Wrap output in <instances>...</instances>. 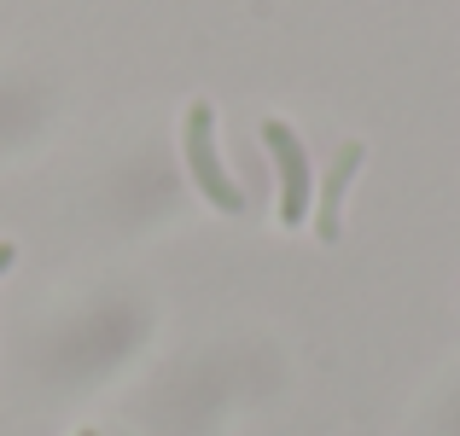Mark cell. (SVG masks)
<instances>
[{
    "instance_id": "1",
    "label": "cell",
    "mask_w": 460,
    "mask_h": 436,
    "mask_svg": "<svg viewBox=\"0 0 460 436\" xmlns=\"http://www.w3.org/2000/svg\"><path fill=\"white\" fill-rule=\"evenodd\" d=\"M187 169L192 180H199V192L216 204L222 215H239L245 210V192H239V180L222 169V152H216V111L210 105H192L187 111Z\"/></svg>"
},
{
    "instance_id": "2",
    "label": "cell",
    "mask_w": 460,
    "mask_h": 436,
    "mask_svg": "<svg viewBox=\"0 0 460 436\" xmlns=\"http://www.w3.org/2000/svg\"><path fill=\"white\" fill-rule=\"evenodd\" d=\"M262 145H269L274 169H280V222H286V227L309 222L314 180H309V152H304V140H297L292 128L280 123V117H269V123H262Z\"/></svg>"
},
{
    "instance_id": "3",
    "label": "cell",
    "mask_w": 460,
    "mask_h": 436,
    "mask_svg": "<svg viewBox=\"0 0 460 436\" xmlns=\"http://www.w3.org/2000/svg\"><path fill=\"white\" fill-rule=\"evenodd\" d=\"M361 140H349V145H338V157H332V169H326V180H321V198H314V233L332 245L338 239V227H344V192H349V180H356V169H361Z\"/></svg>"
},
{
    "instance_id": "4",
    "label": "cell",
    "mask_w": 460,
    "mask_h": 436,
    "mask_svg": "<svg viewBox=\"0 0 460 436\" xmlns=\"http://www.w3.org/2000/svg\"><path fill=\"white\" fill-rule=\"evenodd\" d=\"M12 257H18V250H12V245H0V268H12Z\"/></svg>"
},
{
    "instance_id": "5",
    "label": "cell",
    "mask_w": 460,
    "mask_h": 436,
    "mask_svg": "<svg viewBox=\"0 0 460 436\" xmlns=\"http://www.w3.org/2000/svg\"><path fill=\"white\" fill-rule=\"evenodd\" d=\"M82 436H93V431H82Z\"/></svg>"
}]
</instances>
